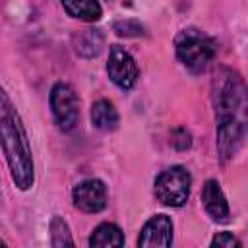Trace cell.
<instances>
[{"mask_svg":"<svg viewBox=\"0 0 248 248\" xmlns=\"http://www.w3.org/2000/svg\"><path fill=\"white\" fill-rule=\"evenodd\" d=\"M114 31L118 37H140L143 35V25L134 19H122L114 23Z\"/></svg>","mask_w":248,"mask_h":248,"instance_id":"2e32d148","label":"cell"},{"mask_svg":"<svg viewBox=\"0 0 248 248\" xmlns=\"http://www.w3.org/2000/svg\"><path fill=\"white\" fill-rule=\"evenodd\" d=\"M211 99H213L217 122L231 118H244L246 85L240 74L231 68H219L211 79Z\"/></svg>","mask_w":248,"mask_h":248,"instance_id":"7a4b0ae2","label":"cell"},{"mask_svg":"<svg viewBox=\"0 0 248 248\" xmlns=\"http://www.w3.org/2000/svg\"><path fill=\"white\" fill-rule=\"evenodd\" d=\"M0 246H6V242H4V240H0Z\"/></svg>","mask_w":248,"mask_h":248,"instance_id":"d6986e66","label":"cell"},{"mask_svg":"<svg viewBox=\"0 0 248 248\" xmlns=\"http://www.w3.org/2000/svg\"><path fill=\"white\" fill-rule=\"evenodd\" d=\"M190 186H192V176L188 169L182 165H174L165 169L157 178H155V198L169 207H182L188 198H190Z\"/></svg>","mask_w":248,"mask_h":248,"instance_id":"277c9868","label":"cell"},{"mask_svg":"<svg viewBox=\"0 0 248 248\" xmlns=\"http://www.w3.org/2000/svg\"><path fill=\"white\" fill-rule=\"evenodd\" d=\"M48 103H50V110H52V116L58 128L62 132L74 130V126L78 124V116H79V101H78L74 87L66 81H56L50 89Z\"/></svg>","mask_w":248,"mask_h":248,"instance_id":"5b68a950","label":"cell"},{"mask_svg":"<svg viewBox=\"0 0 248 248\" xmlns=\"http://www.w3.org/2000/svg\"><path fill=\"white\" fill-rule=\"evenodd\" d=\"M0 145L6 155L12 182L21 192L29 190L35 182V165L31 155L29 138L23 120L8 97L6 89L0 85Z\"/></svg>","mask_w":248,"mask_h":248,"instance_id":"6da1fadb","label":"cell"},{"mask_svg":"<svg viewBox=\"0 0 248 248\" xmlns=\"http://www.w3.org/2000/svg\"><path fill=\"white\" fill-rule=\"evenodd\" d=\"M48 231H50V246H54V248H58V246H74V238L70 234V227L60 215H52V219L48 223Z\"/></svg>","mask_w":248,"mask_h":248,"instance_id":"9a60e30c","label":"cell"},{"mask_svg":"<svg viewBox=\"0 0 248 248\" xmlns=\"http://www.w3.org/2000/svg\"><path fill=\"white\" fill-rule=\"evenodd\" d=\"M172 244V221L165 213H157L145 221L138 236V246H170Z\"/></svg>","mask_w":248,"mask_h":248,"instance_id":"9c48e42d","label":"cell"},{"mask_svg":"<svg viewBox=\"0 0 248 248\" xmlns=\"http://www.w3.org/2000/svg\"><path fill=\"white\" fill-rule=\"evenodd\" d=\"M178 60L192 72H203L215 56V43L196 27L182 29L174 39Z\"/></svg>","mask_w":248,"mask_h":248,"instance_id":"3957f363","label":"cell"},{"mask_svg":"<svg viewBox=\"0 0 248 248\" xmlns=\"http://www.w3.org/2000/svg\"><path fill=\"white\" fill-rule=\"evenodd\" d=\"M170 145L176 151H186L192 147V136L186 128H174L170 132Z\"/></svg>","mask_w":248,"mask_h":248,"instance_id":"e0dca14e","label":"cell"},{"mask_svg":"<svg viewBox=\"0 0 248 248\" xmlns=\"http://www.w3.org/2000/svg\"><path fill=\"white\" fill-rule=\"evenodd\" d=\"M107 186L99 178H87L74 186V205L83 213H99L107 207Z\"/></svg>","mask_w":248,"mask_h":248,"instance_id":"52a82bcc","label":"cell"},{"mask_svg":"<svg viewBox=\"0 0 248 248\" xmlns=\"http://www.w3.org/2000/svg\"><path fill=\"white\" fill-rule=\"evenodd\" d=\"M244 134H246L244 118H231L217 122V153L221 163H227L236 155V151L244 141Z\"/></svg>","mask_w":248,"mask_h":248,"instance_id":"ba28073f","label":"cell"},{"mask_svg":"<svg viewBox=\"0 0 248 248\" xmlns=\"http://www.w3.org/2000/svg\"><path fill=\"white\" fill-rule=\"evenodd\" d=\"M124 234L118 225L114 223H101L89 236V246L93 248H107V246H122Z\"/></svg>","mask_w":248,"mask_h":248,"instance_id":"4fadbf2b","label":"cell"},{"mask_svg":"<svg viewBox=\"0 0 248 248\" xmlns=\"http://www.w3.org/2000/svg\"><path fill=\"white\" fill-rule=\"evenodd\" d=\"M62 6L70 17L87 23L99 21L103 16V8L99 0H62Z\"/></svg>","mask_w":248,"mask_h":248,"instance_id":"7c38bea8","label":"cell"},{"mask_svg":"<svg viewBox=\"0 0 248 248\" xmlns=\"http://www.w3.org/2000/svg\"><path fill=\"white\" fill-rule=\"evenodd\" d=\"M211 246H225V248H232V246H240V240L232 234V232H227V231H223V232H217L215 236H213V240H211Z\"/></svg>","mask_w":248,"mask_h":248,"instance_id":"ac0fdd59","label":"cell"},{"mask_svg":"<svg viewBox=\"0 0 248 248\" xmlns=\"http://www.w3.org/2000/svg\"><path fill=\"white\" fill-rule=\"evenodd\" d=\"M107 74L114 85L128 91L138 81V64L134 56L120 45H112L108 50V62H107Z\"/></svg>","mask_w":248,"mask_h":248,"instance_id":"8992f818","label":"cell"},{"mask_svg":"<svg viewBox=\"0 0 248 248\" xmlns=\"http://www.w3.org/2000/svg\"><path fill=\"white\" fill-rule=\"evenodd\" d=\"M202 202L207 211V215L217 223H227L231 217V209L227 203V198L221 190V184L213 178L205 180L202 186Z\"/></svg>","mask_w":248,"mask_h":248,"instance_id":"30bf717a","label":"cell"},{"mask_svg":"<svg viewBox=\"0 0 248 248\" xmlns=\"http://www.w3.org/2000/svg\"><path fill=\"white\" fill-rule=\"evenodd\" d=\"M91 122L101 132H112V130L118 128L120 116H118V110L114 108V105L108 99H99L91 107Z\"/></svg>","mask_w":248,"mask_h":248,"instance_id":"8fae6325","label":"cell"},{"mask_svg":"<svg viewBox=\"0 0 248 248\" xmlns=\"http://www.w3.org/2000/svg\"><path fill=\"white\" fill-rule=\"evenodd\" d=\"M101 46H103V35L99 33V29H83L76 39V52L85 58L97 56Z\"/></svg>","mask_w":248,"mask_h":248,"instance_id":"5bb4252c","label":"cell"}]
</instances>
